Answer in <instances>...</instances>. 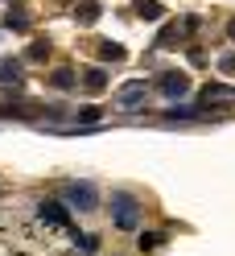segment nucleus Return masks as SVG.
Listing matches in <instances>:
<instances>
[{
  "label": "nucleus",
  "instance_id": "obj_1",
  "mask_svg": "<svg viewBox=\"0 0 235 256\" xmlns=\"http://www.w3.org/2000/svg\"><path fill=\"white\" fill-rule=\"evenodd\" d=\"M66 202L74 206V211H95L99 194H95V186H91V182H70L66 186Z\"/></svg>",
  "mask_w": 235,
  "mask_h": 256
},
{
  "label": "nucleus",
  "instance_id": "obj_2",
  "mask_svg": "<svg viewBox=\"0 0 235 256\" xmlns=\"http://www.w3.org/2000/svg\"><path fill=\"white\" fill-rule=\"evenodd\" d=\"M112 219H116V228H124V232H132L136 228V198L132 194H116L112 198Z\"/></svg>",
  "mask_w": 235,
  "mask_h": 256
},
{
  "label": "nucleus",
  "instance_id": "obj_3",
  "mask_svg": "<svg viewBox=\"0 0 235 256\" xmlns=\"http://www.w3.org/2000/svg\"><path fill=\"white\" fill-rule=\"evenodd\" d=\"M145 95H149V87L140 83V78H132V83H124V87L116 91V104H120L124 112H136L140 104H145Z\"/></svg>",
  "mask_w": 235,
  "mask_h": 256
},
{
  "label": "nucleus",
  "instance_id": "obj_4",
  "mask_svg": "<svg viewBox=\"0 0 235 256\" xmlns=\"http://www.w3.org/2000/svg\"><path fill=\"white\" fill-rule=\"evenodd\" d=\"M161 91L169 95V100H178V95H186V91H190V78H186V74H178V70H169V74L161 78Z\"/></svg>",
  "mask_w": 235,
  "mask_h": 256
},
{
  "label": "nucleus",
  "instance_id": "obj_5",
  "mask_svg": "<svg viewBox=\"0 0 235 256\" xmlns=\"http://www.w3.org/2000/svg\"><path fill=\"white\" fill-rule=\"evenodd\" d=\"M136 17H145V21H161V4H157V0H136Z\"/></svg>",
  "mask_w": 235,
  "mask_h": 256
},
{
  "label": "nucleus",
  "instance_id": "obj_6",
  "mask_svg": "<svg viewBox=\"0 0 235 256\" xmlns=\"http://www.w3.org/2000/svg\"><path fill=\"white\" fill-rule=\"evenodd\" d=\"M227 100H235V91H227V87H207L202 91V104H227Z\"/></svg>",
  "mask_w": 235,
  "mask_h": 256
},
{
  "label": "nucleus",
  "instance_id": "obj_7",
  "mask_svg": "<svg viewBox=\"0 0 235 256\" xmlns=\"http://www.w3.org/2000/svg\"><path fill=\"white\" fill-rule=\"evenodd\" d=\"M83 87H87V91H103V87H107V74H103L99 66H91L87 78H83Z\"/></svg>",
  "mask_w": 235,
  "mask_h": 256
},
{
  "label": "nucleus",
  "instance_id": "obj_8",
  "mask_svg": "<svg viewBox=\"0 0 235 256\" xmlns=\"http://www.w3.org/2000/svg\"><path fill=\"white\" fill-rule=\"evenodd\" d=\"M17 78H21V62L4 58V62H0V83H17Z\"/></svg>",
  "mask_w": 235,
  "mask_h": 256
},
{
  "label": "nucleus",
  "instance_id": "obj_9",
  "mask_svg": "<svg viewBox=\"0 0 235 256\" xmlns=\"http://www.w3.org/2000/svg\"><path fill=\"white\" fill-rule=\"evenodd\" d=\"M78 21H83V25L99 21V4H95V0H87V4H78Z\"/></svg>",
  "mask_w": 235,
  "mask_h": 256
},
{
  "label": "nucleus",
  "instance_id": "obj_10",
  "mask_svg": "<svg viewBox=\"0 0 235 256\" xmlns=\"http://www.w3.org/2000/svg\"><path fill=\"white\" fill-rule=\"evenodd\" d=\"M54 87L70 91V87H74V70H58V74H54Z\"/></svg>",
  "mask_w": 235,
  "mask_h": 256
},
{
  "label": "nucleus",
  "instance_id": "obj_11",
  "mask_svg": "<svg viewBox=\"0 0 235 256\" xmlns=\"http://www.w3.org/2000/svg\"><path fill=\"white\" fill-rule=\"evenodd\" d=\"M103 58H112V62H120L124 58V50H120V46H112V42H103V50H99Z\"/></svg>",
  "mask_w": 235,
  "mask_h": 256
},
{
  "label": "nucleus",
  "instance_id": "obj_12",
  "mask_svg": "<svg viewBox=\"0 0 235 256\" xmlns=\"http://www.w3.org/2000/svg\"><path fill=\"white\" fill-rule=\"evenodd\" d=\"M136 244H140V248H157V244H161V236H153V232H145V236L136 240Z\"/></svg>",
  "mask_w": 235,
  "mask_h": 256
},
{
  "label": "nucleus",
  "instance_id": "obj_13",
  "mask_svg": "<svg viewBox=\"0 0 235 256\" xmlns=\"http://www.w3.org/2000/svg\"><path fill=\"white\" fill-rule=\"evenodd\" d=\"M8 25H12V29H25L29 21H25V12H8Z\"/></svg>",
  "mask_w": 235,
  "mask_h": 256
},
{
  "label": "nucleus",
  "instance_id": "obj_14",
  "mask_svg": "<svg viewBox=\"0 0 235 256\" xmlns=\"http://www.w3.org/2000/svg\"><path fill=\"white\" fill-rule=\"evenodd\" d=\"M219 66H223V70H235V54H227L223 62H219Z\"/></svg>",
  "mask_w": 235,
  "mask_h": 256
},
{
  "label": "nucleus",
  "instance_id": "obj_15",
  "mask_svg": "<svg viewBox=\"0 0 235 256\" xmlns=\"http://www.w3.org/2000/svg\"><path fill=\"white\" fill-rule=\"evenodd\" d=\"M227 34H231V38H235V21H231V25H227Z\"/></svg>",
  "mask_w": 235,
  "mask_h": 256
}]
</instances>
